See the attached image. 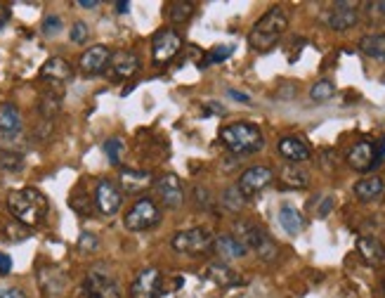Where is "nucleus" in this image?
<instances>
[{"mask_svg":"<svg viewBox=\"0 0 385 298\" xmlns=\"http://www.w3.org/2000/svg\"><path fill=\"white\" fill-rule=\"evenodd\" d=\"M78 8H86V10H93V8H97V5H100V3H97V0H78Z\"/></svg>","mask_w":385,"mask_h":298,"instance_id":"nucleus-45","label":"nucleus"},{"mask_svg":"<svg viewBox=\"0 0 385 298\" xmlns=\"http://www.w3.org/2000/svg\"><path fill=\"white\" fill-rule=\"evenodd\" d=\"M348 164H350V168H355V171H360V173H369V171H374L376 166H381L376 159V142H371V140L357 142V145L348 152Z\"/></svg>","mask_w":385,"mask_h":298,"instance_id":"nucleus-15","label":"nucleus"},{"mask_svg":"<svg viewBox=\"0 0 385 298\" xmlns=\"http://www.w3.org/2000/svg\"><path fill=\"white\" fill-rule=\"evenodd\" d=\"M220 142L237 157H241V154H256L265 147L263 131L256 123L249 121H237L223 126L220 128Z\"/></svg>","mask_w":385,"mask_h":298,"instance_id":"nucleus-3","label":"nucleus"},{"mask_svg":"<svg viewBox=\"0 0 385 298\" xmlns=\"http://www.w3.org/2000/svg\"><path fill=\"white\" fill-rule=\"evenodd\" d=\"M38 112L48 121L55 119V116L62 112V95L55 93V90H48V93L41 97V102H38Z\"/></svg>","mask_w":385,"mask_h":298,"instance_id":"nucleus-30","label":"nucleus"},{"mask_svg":"<svg viewBox=\"0 0 385 298\" xmlns=\"http://www.w3.org/2000/svg\"><path fill=\"white\" fill-rule=\"evenodd\" d=\"M128 8H130V3H116V12H119V15H123V12H128Z\"/></svg>","mask_w":385,"mask_h":298,"instance_id":"nucleus-47","label":"nucleus"},{"mask_svg":"<svg viewBox=\"0 0 385 298\" xmlns=\"http://www.w3.org/2000/svg\"><path fill=\"white\" fill-rule=\"evenodd\" d=\"M119 180H121V187L126 190L128 194H140L154 187V176L149 171H135V168H123L119 173Z\"/></svg>","mask_w":385,"mask_h":298,"instance_id":"nucleus-20","label":"nucleus"},{"mask_svg":"<svg viewBox=\"0 0 385 298\" xmlns=\"http://www.w3.org/2000/svg\"><path fill=\"white\" fill-rule=\"evenodd\" d=\"M324 24L334 31H348L360 22V10L357 3H334L324 12Z\"/></svg>","mask_w":385,"mask_h":298,"instance_id":"nucleus-11","label":"nucleus"},{"mask_svg":"<svg viewBox=\"0 0 385 298\" xmlns=\"http://www.w3.org/2000/svg\"><path fill=\"white\" fill-rule=\"evenodd\" d=\"M154 190L168 209H180L185 204V185L175 173H163L154 180Z\"/></svg>","mask_w":385,"mask_h":298,"instance_id":"nucleus-8","label":"nucleus"},{"mask_svg":"<svg viewBox=\"0 0 385 298\" xmlns=\"http://www.w3.org/2000/svg\"><path fill=\"white\" fill-rule=\"evenodd\" d=\"M374 8H378V12L385 17V0H381V3H374Z\"/></svg>","mask_w":385,"mask_h":298,"instance_id":"nucleus-48","label":"nucleus"},{"mask_svg":"<svg viewBox=\"0 0 385 298\" xmlns=\"http://www.w3.org/2000/svg\"><path fill=\"white\" fill-rule=\"evenodd\" d=\"M109 69H112V76L119 81H126L130 76H135L140 71V60H137L135 53H128V50H121V53L112 55V62H109Z\"/></svg>","mask_w":385,"mask_h":298,"instance_id":"nucleus-19","label":"nucleus"},{"mask_svg":"<svg viewBox=\"0 0 385 298\" xmlns=\"http://www.w3.org/2000/svg\"><path fill=\"white\" fill-rule=\"evenodd\" d=\"M289 29V12L282 5H274L265 12L263 17L253 24L251 34H249V45L258 53H267L274 45L282 41V36Z\"/></svg>","mask_w":385,"mask_h":298,"instance_id":"nucleus-2","label":"nucleus"},{"mask_svg":"<svg viewBox=\"0 0 385 298\" xmlns=\"http://www.w3.org/2000/svg\"><path fill=\"white\" fill-rule=\"evenodd\" d=\"M234 53V48L232 45H215V48L204 57V62H201V69H206V67H213V64H220V62H225V60H230Z\"/></svg>","mask_w":385,"mask_h":298,"instance_id":"nucleus-33","label":"nucleus"},{"mask_svg":"<svg viewBox=\"0 0 385 298\" xmlns=\"http://www.w3.org/2000/svg\"><path fill=\"white\" fill-rule=\"evenodd\" d=\"M206 114H225L223 107H215V102H211V107L206 109Z\"/></svg>","mask_w":385,"mask_h":298,"instance_id":"nucleus-46","label":"nucleus"},{"mask_svg":"<svg viewBox=\"0 0 385 298\" xmlns=\"http://www.w3.org/2000/svg\"><path fill=\"white\" fill-rule=\"evenodd\" d=\"M279 225L284 228L286 235L296 237L305 228L303 213H300L298 209H293V206H282V209H279Z\"/></svg>","mask_w":385,"mask_h":298,"instance_id":"nucleus-24","label":"nucleus"},{"mask_svg":"<svg viewBox=\"0 0 385 298\" xmlns=\"http://www.w3.org/2000/svg\"><path fill=\"white\" fill-rule=\"evenodd\" d=\"M383 192H385V185L378 176H369L355 185V197L360 199V202H374Z\"/></svg>","mask_w":385,"mask_h":298,"instance_id":"nucleus-25","label":"nucleus"},{"mask_svg":"<svg viewBox=\"0 0 385 298\" xmlns=\"http://www.w3.org/2000/svg\"><path fill=\"white\" fill-rule=\"evenodd\" d=\"M272 183H274V171L270 166H253L249 171L241 173L237 187H239V192L249 199L253 194L263 192L265 187H270Z\"/></svg>","mask_w":385,"mask_h":298,"instance_id":"nucleus-12","label":"nucleus"},{"mask_svg":"<svg viewBox=\"0 0 385 298\" xmlns=\"http://www.w3.org/2000/svg\"><path fill=\"white\" fill-rule=\"evenodd\" d=\"M104 152H107V159L112 166H121V159H123V152H126V145H123V140L119 138H112L104 142Z\"/></svg>","mask_w":385,"mask_h":298,"instance_id":"nucleus-35","label":"nucleus"},{"mask_svg":"<svg viewBox=\"0 0 385 298\" xmlns=\"http://www.w3.org/2000/svg\"><path fill=\"white\" fill-rule=\"evenodd\" d=\"M78 246H81V249H95V246H97L95 235H88V232H83L81 239H78Z\"/></svg>","mask_w":385,"mask_h":298,"instance_id":"nucleus-40","label":"nucleus"},{"mask_svg":"<svg viewBox=\"0 0 385 298\" xmlns=\"http://www.w3.org/2000/svg\"><path fill=\"white\" fill-rule=\"evenodd\" d=\"M331 206H334V199H326L324 206H319V216H329V211H331Z\"/></svg>","mask_w":385,"mask_h":298,"instance_id":"nucleus-44","label":"nucleus"},{"mask_svg":"<svg viewBox=\"0 0 385 298\" xmlns=\"http://www.w3.org/2000/svg\"><path fill=\"white\" fill-rule=\"evenodd\" d=\"M357 251H360V256L371 265H381L385 261V246L374 237L357 239Z\"/></svg>","mask_w":385,"mask_h":298,"instance_id":"nucleus-22","label":"nucleus"},{"mask_svg":"<svg viewBox=\"0 0 385 298\" xmlns=\"http://www.w3.org/2000/svg\"><path fill=\"white\" fill-rule=\"evenodd\" d=\"M12 272V258L0 251V277H8Z\"/></svg>","mask_w":385,"mask_h":298,"instance_id":"nucleus-39","label":"nucleus"},{"mask_svg":"<svg viewBox=\"0 0 385 298\" xmlns=\"http://www.w3.org/2000/svg\"><path fill=\"white\" fill-rule=\"evenodd\" d=\"M360 50L374 60L385 62V34H369L360 41Z\"/></svg>","mask_w":385,"mask_h":298,"instance_id":"nucleus-27","label":"nucleus"},{"mask_svg":"<svg viewBox=\"0 0 385 298\" xmlns=\"http://www.w3.org/2000/svg\"><path fill=\"white\" fill-rule=\"evenodd\" d=\"M213 249L215 254H218L223 261H232V258H244L249 254V249H246L244 242H239L234 235H218L213 242Z\"/></svg>","mask_w":385,"mask_h":298,"instance_id":"nucleus-21","label":"nucleus"},{"mask_svg":"<svg viewBox=\"0 0 385 298\" xmlns=\"http://www.w3.org/2000/svg\"><path fill=\"white\" fill-rule=\"evenodd\" d=\"M83 298H121V287L112 275L90 272L83 280Z\"/></svg>","mask_w":385,"mask_h":298,"instance_id":"nucleus-9","label":"nucleus"},{"mask_svg":"<svg viewBox=\"0 0 385 298\" xmlns=\"http://www.w3.org/2000/svg\"><path fill=\"white\" fill-rule=\"evenodd\" d=\"M0 131H8V133H17L22 131V114L15 105H3L0 107Z\"/></svg>","mask_w":385,"mask_h":298,"instance_id":"nucleus-28","label":"nucleus"},{"mask_svg":"<svg viewBox=\"0 0 385 298\" xmlns=\"http://www.w3.org/2000/svg\"><path fill=\"white\" fill-rule=\"evenodd\" d=\"M71 76H74V69L64 57H50L41 67V79L50 81L52 86H62V83L71 81Z\"/></svg>","mask_w":385,"mask_h":298,"instance_id":"nucleus-18","label":"nucleus"},{"mask_svg":"<svg viewBox=\"0 0 385 298\" xmlns=\"http://www.w3.org/2000/svg\"><path fill=\"white\" fill-rule=\"evenodd\" d=\"M277 149H279V154L293 166H300L303 161H308L312 157L310 145L303 138H296V135H286V138H282Z\"/></svg>","mask_w":385,"mask_h":298,"instance_id":"nucleus-17","label":"nucleus"},{"mask_svg":"<svg viewBox=\"0 0 385 298\" xmlns=\"http://www.w3.org/2000/svg\"><path fill=\"white\" fill-rule=\"evenodd\" d=\"M197 12V5L189 3V0H175V3H168V19L175 24V27H185L189 19Z\"/></svg>","mask_w":385,"mask_h":298,"instance_id":"nucleus-26","label":"nucleus"},{"mask_svg":"<svg viewBox=\"0 0 385 298\" xmlns=\"http://www.w3.org/2000/svg\"><path fill=\"white\" fill-rule=\"evenodd\" d=\"M206 275H208V280L215 282L218 287H237V284L241 282L237 272H234V270L230 268V265L223 263V261L208 265V272H206Z\"/></svg>","mask_w":385,"mask_h":298,"instance_id":"nucleus-23","label":"nucleus"},{"mask_svg":"<svg viewBox=\"0 0 385 298\" xmlns=\"http://www.w3.org/2000/svg\"><path fill=\"white\" fill-rule=\"evenodd\" d=\"M161 223V209L156 206V202L147 197H140L137 202L130 206L126 218H123V225L126 230L130 232H145V230H152L154 225Z\"/></svg>","mask_w":385,"mask_h":298,"instance_id":"nucleus-6","label":"nucleus"},{"mask_svg":"<svg viewBox=\"0 0 385 298\" xmlns=\"http://www.w3.org/2000/svg\"><path fill=\"white\" fill-rule=\"evenodd\" d=\"M163 294V275L156 268H145L137 272L133 287H130V298H161Z\"/></svg>","mask_w":385,"mask_h":298,"instance_id":"nucleus-10","label":"nucleus"},{"mask_svg":"<svg viewBox=\"0 0 385 298\" xmlns=\"http://www.w3.org/2000/svg\"><path fill=\"white\" fill-rule=\"evenodd\" d=\"M24 168V154H8L0 152V171L19 173Z\"/></svg>","mask_w":385,"mask_h":298,"instance_id":"nucleus-36","label":"nucleus"},{"mask_svg":"<svg viewBox=\"0 0 385 298\" xmlns=\"http://www.w3.org/2000/svg\"><path fill=\"white\" fill-rule=\"evenodd\" d=\"M376 159H378V164H381V161L385 159V138L376 145Z\"/></svg>","mask_w":385,"mask_h":298,"instance_id":"nucleus-43","label":"nucleus"},{"mask_svg":"<svg viewBox=\"0 0 385 298\" xmlns=\"http://www.w3.org/2000/svg\"><path fill=\"white\" fill-rule=\"evenodd\" d=\"M88 36H90V31H88V24L86 22H74V27L69 29V38H71V43H76V45H83L88 41Z\"/></svg>","mask_w":385,"mask_h":298,"instance_id":"nucleus-37","label":"nucleus"},{"mask_svg":"<svg viewBox=\"0 0 385 298\" xmlns=\"http://www.w3.org/2000/svg\"><path fill=\"white\" fill-rule=\"evenodd\" d=\"M230 97L232 100H237V102H251V97L246 93H239V90H230Z\"/></svg>","mask_w":385,"mask_h":298,"instance_id":"nucleus-42","label":"nucleus"},{"mask_svg":"<svg viewBox=\"0 0 385 298\" xmlns=\"http://www.w3.org/2000/svg\"><path fill=\"white\" fill-rule=\"evenodd\" d=\"M26 149V138L22 131L17 133H8V131H0V152H8V154H22Z\"/></svg>","mask_w":385,"mask_h":298,"instance_id":"nucleus-31","label":"nucleus"},{"mask_svg":"<svg viewBox=\"0 0 385 298\" xmlns=\"http://www.w3.org/2000/svg\"><path fill=\"white\" fill-rule=\"evenodd\" d=\"M336 95V86H334V81H317L315 86L310 88V97L315 102H329L331 97Z\"/></svg>","mask_w":385,"mask_h":298,"instance_id":"nucleus-34","label":"nucleus"},{"mask_svg":"<svg viewBox=\"0 0 385 298\" xmlns=\"http://www.w3.org/2000/svg\"><path fill=\"white\" fill-rule=\"evenodd\" d=\"M383 294H385V280H383Z\"/></svg>","mask_w":385,"mask_h":298,"instance_id":"nucleus-49","label":"nucleus"},{"mask_svg":"<svg viewBox=\"0 0 385 298\" xmlns=\"http://www.w3.org/2000/svg\"><path fill=\"white\" fill-rule=\"evenodd\" d=\"M213 242H215V237L211 235V230L189 228V230L175 232L171 239V246H173V251H178L182 256H201L213 249Z\"/></svg>","mask_w":385,"mask_h":298,"instance_id":"nucleus-5","label":"nucleus"},{"mask_svg":"<svg viewBox=\"0 0 385 298\" xmlns=\"http://www.w3.org/2000/svg\"><path fill=\"white\" fill-rule=\"evenodd\" d=\"M95 206L97 211L102 213V216H114V213H119L121 204H123V194L119 190V185L114 183V180L104 178L97 183L95 187Z\"/></svg>","mask_w":385,"mask_h":298,"instance_id":"nucleus-13","label":"nucleus"},{"mask_svg":"<svg viewBox=\"0 0 385 298\" xmlns=\"http://www.w3.org/2000/svg\"><path fill=\"white\" fill-rule=\"evenodd\" d=\"M112 50L107 48V45H93V48H88L86 53L81 55V62H78V67L86 76H97L102 74V71H107L109 62H112Z\"/></svg>","mask_w":385,"mask_h":298,"instance_id":"nucleus-16","label":"nucleus"},{"mask_svg":"<svg viewBox=\"0 0 385 298\" xmlns=\"http://www.w3.org/2000/svg\"><path fill=\"white\" fill-rule=\"evenodd\" d=\"M60 29H62V19L57 17V15H50V17H45V19H43V34L55 36Z\"/></svg>","mask_w":385,"mask_h":298,"instance_id":"nucleus-38","label":"nucleus"},{"mask_svg":"<svg viewBox=\"0 0 385 298\" xmlns=\"http://www.w3.org/2000/svg\"><path fill=\"white\" fill-rule=\"evenodd\" d=\"M182 50V36L175 29H161L152 38V60L154 64L171 62Z\"/></svg>","mask_w":385,"mask_h":298,"instance_id":"nucleus-7","label":"nucleus"},{"mask_svg":"<svg viewBox=\"0 0 385 298\" xmlns=\"http://www.w3.org/2000/svg\"><path fill=\"white\" fill-rule=\"evenodd\" d=\"M0 298H26L22 289H3L0 291Z\"/></svg>","mask_w":385,"mask_h":298,"instance_id":"nucleus-41","label":"nucleus"},{"mask_svg":"<svg viewBox=\"0 0 385 298\" xmlns=\"http://www.w3.org/2000/svg\"><path fill=\"white\" fill-rule=\"evenodd\" d=\"M234 230H237V235H239L237 237L239 242H244L249 251H256L260 261H265V263L277 261L279 246L263 228H258V225H253V223H244V220H239V223H234Z\"/></svg>","mask_w":385,"mask_h":298,"instance_id":"nucleus-4","label":"nucleus"},{"mask_svg":"<svg viewBox=\"0 0 385 298\" xmlns=\"http://www.w3.org/2000/svg\"><path fill=\"white\" fill-rule=\"evenodd\" d=\"M282 185L284 187H291V190H303V187L310 185V176L298 166H286L282 171Z\"/></svg>","mask_w":385,"mask_h":298,"instance_id":"nucleus-29","label":"nucleus"},{"mask_svg":"<svg viewBox=\"0 0 385 298\" xmlns=\"http://www.w3.org/2000/svg\"><path fill=\"white\" fill-rule=\"evenodd\" d=\"M220 204H223L227 211L239 213L241 209H244L246 197L239 192V187H227V190L223 192V197H220Z\"/></svg>","mask_w":385,"mask_h":298,"instance_id":"nucleus-32","label":"nucleus"},{"mask_svg":"<svg viewBox=\"0 0 385 298\" xmlns=\"http://www.w3.org/2000/svg\"><path fill=\"white\" fill-rule=\"evenodd\" d=\"M38 284H41V291L48 298H57L62 296L69 287V275L57 265H45L38 272Z\"/></svg>","mask_w":385,"mask_h":298,"instance_id":"nucleus-14","label":"nucleus"},{"mask_svg":"<svg viewBox=\"0 0 385 298\" xmlns=\"http://www.w3.org/2000/svg\"><path fill=\"white\" fill-rule=\"evenodd\" d=\"M8 209L15 216L17 223L29 225V228H36L41 225L45 218H48V197L36 190V187H22V190H15L8 194Z\"/></svg>","mask_w":385,"mask_h":298,"instance_id":"nucleus-1","label":"nucleus"}]
</instances>
